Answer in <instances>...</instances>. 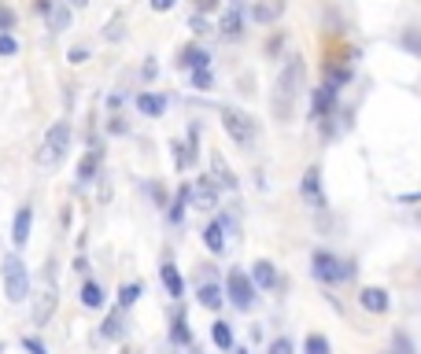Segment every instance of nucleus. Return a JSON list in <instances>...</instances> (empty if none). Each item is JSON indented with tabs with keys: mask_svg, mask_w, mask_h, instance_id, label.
<instances>
[{
	"mask_svg": "<svg viewBox=\"0 0 421 354\" xmlns=\"http://www.w3.org/2000/svg\"><path fill=\"white\" fill-rule=\"evenodd\" d=\"M222 129L233 137V144H241V148H252L255 144V122L248 118L244 111H236V108H222Z\"/></svg>",
	"mask_w": 421,
	"mask_h": 354,
	"instance_id": "6",
	"label": "nucleus"
},
{
	"mask_svg": "<svg viewBox=\"0 0 421 354\" xmlns=\"http://www.w3.org/2000/svg\"><path fill=\"white\" fill-rule=\"evenodd\" d=\"M307 89V67H304V56H285L281 71H278V82H273V96H270V111L278 122H292L296 115V103Z\"/></svg>",
	"mask_w": 421,
	"mask_h": 354,
	"instance_id": "1",
	"label": "nucleus"
},
{
	"mask_svg": "<svg viewBox=\"0 0 421 354\" xmlns=\"http://www.w3.org/2000/svg\"><path fill=\"white\" fill-rule=\"evenodd\" d=\"M304 354H329V339L318 336V332H311V336L304 339Z\"/></svg>",
	"mask_w": 421,
	"mask_h": 354,
	"instance_id": "29",
	"label": "nucleus"
},
{
	"mask_svg": "<svg viewBox=\"0 0 421 354\" xmlns=\"http://www.w3.org/2000/svg\"><path fill=\"white\" fill-rule=\"evenodd\" d=\"M299 196H304V203L311 211H325V189H322V170L318 166H307L304 181H299Z\"/></svg>",
	"mask_w": 421,
	"mask_h": 354,
	"instance_id": "8",
	"label": "nucleus"
},
{
	"mask_svg": "<svg viewBox=\"0 0 421 354\" xmlns=\"http://www.w3.org/2000/svg\"><path fill=\"white\" fill-rule=\"evenodd\" d=\"M178 0H152V11H170Z\"/></svg>",
	"mask_w": 421,
	"mask_h": 354,
	"instance_id": "39",
	"label": "nucleus"
},
{
	"mask_svg": "<svg viewBox=\"0 0 421 354\" xmlns=\"http://www.w3.org/2000/svg\"><path fill=\"white\" fill-rule=\"evenodd\" d=\"M392 347H396V354H414L411 336H406V332H396V336H392Z\"/></svg>",
	"mask_w": 421,
	"mask_h": 354,
	"instance_id": "34",
	"label": "nucleus"
},
{
	"mask_svg": "<svg viewBox=\"0 0 421 354\" xmlns=\"http://www.w3.org/2000/svg\"><path fill=\"white\" fill-rule=\"evenodd\" d=\"M252 281H255V288H278V270H273V262H266V258H259L255 266H252Z\"/></svg>",
	"mask_w": 421,
	"mask_h": 354,
	"instance_id": "18",
	"label": "nucleus"
},
{
	"mask_svg": "<svg viewBox=\"0 0 421 354\" xmlns=\"http://www.w3.org/2000/svg\"><path fill=\"white\" fill-rule=\"evenodd\" d=\"M122 354H137V351H129V347H126V351H122Z\"/></svg>",
	"mask_w": 421,
	"mask_h": 354,
	"instance_id": "42",
	"label": "nucleus"
},
{
	"mask_svg": "<svg viewBox=\"0 0 421 354\" xmlns=\"http://www.w3.org/2000/svg\"><path fill=\"white\" fill-rule=\"evenodd\" d=\"M0 277H4L8 303H26V299H30V273H26V262H22L19 255H4Z\"/></svg>",
	"mask_w": 421,
	"mask_h": 354,
	"instance_id": "3",
	"label": "nucleus"
},
{
	"mask_svg": "<svg viewBox=\"0 0 421 354\" xmlns=\"http://www.w3.org/2000/svg\"><path fill=\"white\" fill-rule=\"evenodd\" d=\"M281 15H285V0H255L252 11H248V19L259 26H273Z\"/></svg>",
	"mask_w": 421,
	"mask_h": 354,
	"instance_id": "11",
	"label": "nucleus"
},
{
	"mask_svg": "<svg viewBox=\"0 0 421 354\" xmlns=\"http://www.w3.org/2000/svg\"><path fill=\"white\" fill-rule=\"evenodd\" d=\"M15 52H19V41H15V37H11V34H0V56H15Z\"/></svg>",
	"mask_w": 421,
	"mask_h": 354,
	"instance_id": "32",
	"label": "nucleus"
},
{
	"mask_svg": "<svg viewBox=\"0 0 421 354\" xmlns=\"http://www.w3.org/2000/svg\"><path fill=\"white\" fill-rule=\"evenodd\" d=\"M30 229H34V207L26 203L15 211V221H11V244L15 247H26V240H30Z\"/></svg>",
	"mask_w": 421,
	"mask_h": 354,
	"instance_id": "12",
	"label": "nucleus"
},
{
	"mask_svg": "<svg viewBox=\"0 0 421 354\" xmlns=\"http://www.w3.org/2000/svg\"><path fill=\"white\" fill-rule=\"evenodd\" d=\"M137 111L148 115V118H159V115L166 111V96H159V93H141V96H137Z\"/></svg>",
	"mask_w": 421,
	"mask_h": 354,
	"instance_id": "19",
	"label": "nucleus"
},
{
	"mask_svg": "<svg viewBox=\"0 0 421 354\" xmlns=\"http://www.w3.org/2000/svg\"><path fill=\"white\" fill-rule=\"evenodd\" d=\"M108 339H122L126 336V321H122V310H111L108 318H104V329H100Z\"/></svg>",
	"mask_w": 421,
	"mask_h": 354,
	"instance_id": "25",
	"label": "nucleus"
},
{
	"mask_svg": "<svg viewBox=\"0 0 421 354\" xmlns=\"http://www.w3.org/2000/svg\"><path fill=\"white\" fill-rule=\"evenodd\" d=\"M67 148H71V122H67V118H56V122L48 126L41 148H37V163H41V166H56L63 155H67Z\"/></svg>",
	"mask_w": 421,
	"mask_h": 354,
	"instance_id": "2",
	"label": "nucleus"
},
{
	"mask_svg": "<svg viewBox=\"0 0 421 354\" xmlns=\"http://www.w3.org/2000/svg\"><path fill=\"white\" fill-rule=\"evenodd\" d=\"M181 67H185V71H207L210 67V56H207V52L204 48H196V45H189L185 52H181Z\"/></svg>",
	"mask_w": 421,
	"mask_h": 354,
	"instance_id": "20",
	"label": "nucleus"
},
{
	"mask_svg": "<svg viewBox=\"0 0 421 354\" xmlns=\"http://www.w3.org/2000/svg\"><path fill=\"white\" fill-rule=\"evenodd\" d=\"M174 163H178V170H185L192 163V152L185 148V144H174Z\"/></svg>",
	"mask_w": 421,
	"mask_h": 354,
	"instance_id": "35",
	"label": "nucleus"
},
{
	"mask_svg": "<svg viewBox=\"0 0 421 354\" xmlns=\"http://www.w3.org/2000/svg\"><path fill=\"white\" fill-rule=\"evenodd\" d=\"M0 354H4V344H0Z\"/></svg>",
	"mask_w": 421,
	"mask_h": 354,
	"instance_id": "44",
	"label": "nucleus"
},
{
	"mask_svg": "<svg viewBox=\"0 0 421 354\" xmlns=\"http://www.w3.org/2000/svg\"><path fill=\"white\" fill-rule=\"evenodd\" d=\"M170 336H174V344H192V332L185 329V318H174V325H170Z\"/></svg>",
	"mask_w": 421,
	"mask_h": 354,
	"instance_id": "30",
	"label": "nucleus"
},
{
	"mask_svg": "<svg viewBox=\"0 0 421 354\" xmlns=\"http://www.w3.org/2000/svg\"><path fill=\"white\" fill-rule=\"evenodd\" d=\"M418 226H421V211H418Z\"/></svg>",
	"mask_w": 421,
	"mask_h": 354,
	"instance_id": "43",
	"label": "nucleus"
},
{
	"mask_svg": "<svg viewBox=\"0 0 421 354\" xmlns=\"http://www.w3.org/2000/svg\"><path fill=\"white\" fill-rule=\"evenodd\" d=\"M141 299V284H122L118 288V310H129Z\"/></svg>",
	"mask_w": 421,
	"mask_h": 354,
	"instance_id": "28",
	"label": "nucleus"
},
{
	"mask_svg": "<svg viewBox=\"0 0 421 354\" xmlns=\"http://www.w3.org/2000/svg\"><path fill=\"white\" fill-rule=\"evenodd\" d=\"M104 299H108V295H104V288H100L97 281H85V284H82V307H85V310H100Z\"/></svg>",
	"mask_w": 421,
	"mask_h": 354,
	"instance_id": "23",
	"label": "nucleus"
},
{
	"mask_svg": "<svg viewBox=\"0 0 421 354\" xmlns=\"http://www.w3.org/2000/svg\"><path fill=\"white\" fill-rule=\"evenodd\" d=\"M204 244H207V251H215V255H222L226 251V221H210V226L204 229Z\"/></svg>",
	"mask_w": 421,
	"mask_h": 354,
	"instance_id": "17",
	"label": "nucleus"
},
{
	"mask_svg": "<svg viewBox=\"0 0 421 354\" xmlns=\"http://www.w3.org/2000/svg\"><path fill=\"white\" fill-rule=\"evenodd\" d=\"M56 303H59V292H56V284H52V277H48L45 288L34 299V325H48L52 314H56Z\"/></svg>",
	"mask_w": 421,
	"mask_h": 354,
	"instance_id": "9",
	"label": "nucleus"
},
{
	"mask_svg": "<svg viewBox=\"0 0 421 354\" xmlns=\"http://www.w3.org/2000/svg\"><path fill=\"white\" fill-rule=\"evenodd\" d=\"M210 170H215V177H210V181H215V185H222V189H236V177H233V170L226 166V159H222L218 152L210 155Z\"/></svg>",
	"mask_w": 421,
	"mask_h": 354,
	"instance_id": "21",
	"label": "nucleus"
},
{
	"mask_svg": "<svg viewBox=\"0 0 421 354\" xmlns=\"http://www.w3.org/2000/svg\"><path fill=\"white\" fill-rule=\"evenodd\" d=\"M189 189H192V207L196 211H215L218 207V185L210 177H196Z\"/></svg>",
	"mask_w": 421,
	"mask_h": 354,
	"instance_id": "10",
	"label": "nucleus"
},
{
	"mask_svg": "<svg viewBox=\"0 0 421 354\" xmlns=\"http://www.w3.org/2000/svg\"><path fill=\"white\" fill-rule=\"evenodd\" d=\"M67 59H71V63H74V67H82V63H85V59H89V48H82V45H74V48H71V52H67Z\"/></svg>",
	"mask_w": 421,
	"mask_h": 354,
	"instance_id": "37",
	"label": "nucleus"
},
{
	"mask_svg": "<svg viewBox=\"0 0 421 354\" xmlns=\"http://www.w3.org/2000/svg\"><path fill=\"white\" fill-rule=\"evenodd\" d=\"M159 277H163L166 295H174V299H181V295H185V281H181V273H178V266H174V262H163V266H159Z\"/></svg>",
	"mask_w": 421,
	"mask_h": 354,
	"instance_id": "16",
	"label": "nucleus"
},
{
	"mask_svg": "<svg viewBox=\"0 0 421 354\" xmlns=\"http://www.w3.org/2000/svg\"><path fill=\"white\" fill-rule=\"evenodd\" d=\"M196 8H200V11H210V8H218V0H196Z\"/></svg>",
	"mask_w": 421,
	"mask_h": 354,
	"instance_id": "40",
	"label": "nucleus"
},
{
	"mask_svg": "<svg viewBox=\"0 0 421 354\" xmlns=\"http://www.w3.org/2000/svg\"><path fill=\"white\" fill-rule=\"evenodd\" d=\"M48 30H56V34H63L71 26V8L67 4H52V11H48Z\"/></svg>",
	"mask_w": 421,
	"mask_h": 354,
	"instance_id": "24",
	"label": "nucleus"
},
{
	"mask_svg": "<svg viewBox=\"0 0 421 354\" xmlns=\"http://www.w3.org/2000/svg\"><path fill=\"white\" fill-rule=\"evenodd\" d=\"M71 4H74V8H85V4H89V0H71Z\"/></svg>",
	"mask_w": 421,
	"mask_h": 354,
	"instance_id": "41",
	"label": "nucleus"
},
{
	"mask_svg": "<svg viewBox=\"0 0 421 354\" xmlns=\"http://www.w3.org/2000/svg\"><path fill=\"white\" fill-rule=\"evenodd\" d=\"M196 295H200V307L218 310V307H222V295H226V292H222L218 284H200V292H196Z\"/></svg>",
	"mask_w": 421,
	"mask_h": 354,
	"instance_id": "26",
	"label": "nucleus"
},
{
	"mask_svg": "<svg viewBox=\"0 0 421 354\" xmlns=\"http://www.w3.org/2000/svg\"><path fill=\"white\" fill-rule=\"evenodd\" d=\"M185 207H192V189H189V185H181L178 196H174V203H170V211H166V218L178 226V221L185 218Z\"/></svg>",
	"mask_w": 421,
	"mask_h": 354,
	"instance_id": "22",
	"label": "nucleus"
},
{
	"mask_svg": "<svg viewBox=\"0 0 421 354\" xmlns=\"http://www.w3.org/2000/svg\"><path fill=\"white\" fill-rule=\"evenodd\" d=\"M11 30H15V11L8 4H0V34H11Z\"/></svg>",
	"mask_w": 421,
	"mask_h": 354,
	"instance_id": "31",
	"label": "nucleus"
},
{
	"mask_svg": "<svg viewBox=\"0 0 421 354\" xmlns=\"http://www.w3.org/2000/svg\"><path fill=\"white\" fill-rule=\"evenodd\" d=\"M22 351H26V354H48V347H45L37 336H22Z\"/></svg>",
	"mask_w": 421,
	"mask_h": 354,
	"instance_id": "33",
	"label": "nucleus"
},
{
	"mask_svg": "<svg viewBox=\"0 0 421 354\" xmlns=\"http://www.w3.org/2000/svg\"><path fill=\"white\" fill-rule=\"evenodd\" d=\"M266 354H292V344H288V339L281 336V339H273V344H270Z\"/></svg>",
	"mask_w": 421,
	"mask_h": 354,
	"instance_id": "38",
	"label": "nucleus"
},
{
	"mask_svg": "<svg viewBox=\"0 0 421 354\" xmlns=\"http://www.w3.org/2000/svg\"><path fill=\"white\" fill-rule=\"evenodd\" d=\"M244 22H248V8H244V0H229L226 11L218 15V34L226 37V41H236V37L244 34Z\"/></svg>",
	"mask_w": 421,
	"mask_h": 354,
	"instance_id": "7",
	"label": "nucleus"
},
{
	"mask_svg": "<svg viewBox=\"0 0 421 354\" xmlns=\"http://www.w3.org/2000/svg\"><path fill=\"white\" fill-rule=\"evenodd\" d=\"M311 266H314V277H318L322 284H344V281L355 277V266H351V262L329 255V251H314Z\"/></svg>",
	"mask_w": 421,
	"mask_h": 354,
	"instance_id": "4",
	"label": "nucleus"
},
{
	"mask_svg": "<svg viewBox=\"0 0 421 354\" xmlns=\"http://www.w3.org/2000/svg\"><path fill=\"white\" fill-rule=\"evenodd\" d=\"M100 159H104V152H100V148H89V152L82 155V163H78V185H89V181L97 177Z\"/></svg>",
	"mask_w": 421,
	"mask_h": 354,
	"instance_id": "15",
	"label": "nucleus"
},
{
	"mask_svg": "<svg viewBox=\"0 0 421 354\" xmlns=\"http://www.w3.org/2000/svg\"><path fill=\"white\" fill-rule=\"evenodd\" d=\"M359 303H362V310H370V314H388V307H392V299H388V292L385 288H362V295H359Z\"/></svg>",
	"mask_w": 421,
	"mask_h": 354,
	"instance_id": "13",
	"label": "nucleus"
},
{
	"mask_svg": "<svg viewBox=\"0 0 421 354\" xmlns=\"http://www.w3.org/2000/svg\"><path fill=\"white\" fill-rule=\"evenodd\" d=\"M226 295H229V303H233L236 310H252V307L259 303V288H255V281L248 277L244 270H229Z\"/></svg>",
	"mask_w": 421,
	"mask_h": 354,
	"instance_id": "5",
	"label": "nucleus"
},
{
	"mask_svg": "<svg viewBox=\"0 0 421 354\" xmlns=\"http://www.w3.org/2000/svg\"><path fill=\"white\" fill-rule=\"evenodd\" d=\"M210 339H215L218 351H229L233 347V329L226 321H215V325H210Z\"/></svg>",
	"mask_w": 421,
	"mask_h": 354,
	"instance_id": "27",
	"label": "nucleus"
},
{
	"mask_svg": "<svg viewBox=\"0 0 421 354\" xmlns=\"http://www.w3.org/2000/svg\"><path fill=\"white\" fill-rule=\"evenodd\" d=\"M333 103H336V89H333V85L314 89V96H311V118H325L329 111H333Z\"/></svg>",
	"mask_w": 421,
	"mask_h": 354,
	"instance_id": "14",
	"label": "nucleus"
},
{
	"mask_svg": "<svg viewBox=\"0 0 421 354\" xmlns=\"http://www.w3.org/2000/svg\"><path fill=\"white\" fill-rule=\"evenodd\" d=\"M192 85H196V89H204V93H207V89L215 85V78H210V71H192Z\"/></svg>",
	"mask_w": 421,
	"mask_h": 354,
	"instance_id": "36",
	"label": "nucleus"
}]
</instances>
